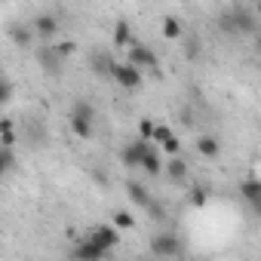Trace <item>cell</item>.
I'll use <instances>...</instances> for the list:
<instances>
[{
  "label": "cell",
  "instance_id": "obj_1",
  "mask_svg": "<svg viewBox=\"0 0 261 261\" xmlns=\"http://www.w3.org/2000/svg\"><path fill=\"white\" fill-rule=\"evenodd\" d=\"M92 120H95V111L89 101H77L71 108V129L77 139H89L92 136Z\"/></svg>",
  "mask_w": 261,
  "mask_h": 261
},
{
  "label": "cell",
  "instance_id": "obj_2",
  "mask_svg": "<svg viewBox=\"0 0 261 261\" xmlns=\"http://www.w3.org/2000/svg\"><path fill=\"white\" fill-rule=\"evenodd\" d=\"M111 77H114L123 89H129V92H136V89L142 86V68H136L133 62H117Z\"/></svg>",
  "mask_w": 261,
  "mask_h": 261
},
{
  "label": "cell",
  "instance_id": "obj_3",
  "mask_svg": "<svg viewBox=\"0 0 261 261\" xmlns=\"http://www.w3.org/2000/svg\"><path fill=\"white\" fill-rule=\"evenodd\" d=\"M148 148H151V139H142V136H139L133 145H126V148L120 151V160H123V166H129V169L142 166V160H145Z\"/></svg>",
  "mask_w": 261,
  "mask_h": 261
},
{
  "label": "cell",
  "instance_id": "obj_4",
  "mask_svg": "<svg viewBox=\"0 0 261 261\" xmlns=\"http://www.w3.org/2000/svg\"><path fill=\"white\" fill-rule=\"evenodd\" d=\"M181 240L172 237V233H157L151 240V255H160V258H172V255H181Z\"/></svg>",
  "mask_w": 261,
  "mask_h": 261
},
{
  "label": "cell",
  "instance_id": "obj_5",
  "mask_svg": "<svg viewBox=\"0 0 261 261\" xmlns=\"http://www.w3.org/2000/svg\"><path fill=\"white\" fill-rule=\"evenodd\" d=\"M126 62H133L136 68H148V71H157V65H160L157 53H154V49H148V46H142V43H133V46H129Z\"/></svg>",
  "mask_w": 261,
  "mask_h": 261
},
{
  "label": "cell",
  "instance_id": "obj_6",
  "mask_svg": "<svg viewBox=\"0 0 261 261\" xmlns=\"http://www.w3.org/2000/svg\"><path fill=\"white\" fill-rule=\"evenodd\" d=\"M126 194H129V200H133L136 206H142V209H151V215H154V218H160V215H163V212H160V206L151 200V194H148V191H145L139 181H129V185H126Z\"/></svg>",
  "mask_w": 261,
  "mask_h": 261
},
{
  "label": "cell",
  "instance_id": "obj_7",
  "mask_svg": "<svg viewBox=\"0 0 261 261\" xmlns=\"http://www.w3.org/2000/svg\"><path fill=\"white\" fill-rule=\"evenodd\" d=\"M74 258H83V261H98V258H108L111 252L105 249V246H98L95 240H89V237H83L77 246H74V252H71Z\"/></svg>",
  "mask_w": 261,
  "mask_h": 261
},
{
  "label": "cell",
  "instance_id": "obj_8",
  "mask_svg": "<svg viewBox=\"0 0 261 261\" xmlns=\"http://www.w3.org/2000/svg\"><path fill=\"white\" fill-rule=\"evenodd\" d=\"M240 197L261 215V178H243L240 181Z\"/></svg>",
  "mask_w": 261,
  "mask_h": 261
},
{
  "label": "cell",
  "instance_id": "obj_9",
  "mask_svg": "<svg viewBox=\"0 0 261 261\" xmlns=\"http://www.w3.org/2000/svg\"><path fill=\"white\" fill-rule=\"evenodd\" d=\"M89 240H95L98 246H105V249L111 252V249L120 243V227H117V224H98V227L89 233Z\"/></svg>",
  "mask_w": 261,
  "mask_h": 261
},
{
  "label": "cell",
  "instance_id": "obj_10",
  "mask_svg": "<svg viewBox=\"0 0 261 261\" xmlns=\"http://www.w3.org/2000/svg\"><path fill=\"white\" fill-rule=\"evenodd\" d=\"M166 175H169V181L172 185H181L185 178H188V163L175 154V157H169V163H166Z\"/></svg>",
  "mask_w": 261,
  "mask_h": 261
},
{
  "label": "cell",
  "instance_id": "obj_11",
  "mask_svg": "<svg viewBox=\"0 0 261 261\" xmlns=\"http://www.w3.org/2000/svg\"><path fill=\"white\" fill-rule=\"evenodd\" d=\"M136 37H133V28H129V22H117L114 25V46H133Z\"/></svg>",
  "mask_w": 261,
  "mask_h": 261
},
{
  "label": "cell",
  "instance_id": "obj_12",
  "mask_svg": "<svg viewBox=\"0 0 261 261\" xmlns=\"http://www.w3.org/2000/svg\"><path fill=\"white\" fill-rule=\"evenodd\" d=\"M197 151H200L203 157H218V154H221V142H218L215 136H200V139H197Z\"/></svg>",
  "mask_w": 261,
  "mask_h": 261
},
{
  "label": "cell",
  "instance_id": "obj_13",
  "mask_svg": "<svg viewBox=\"0 0 261 261\" xmlns=\"http://www.w3.org/2000/svg\"><path fill=\"white\" fill-rule=\"evenodd\" d=\"M34 28H37V34H40L43 40H53V34L59 31V22H56L53 16H37V22H34Z\"/></svg>",
  "mask_w": 261,
  "mask_h": 261
},
{
  "label": "cell",
  "instance_id": "obj_14",
  "mask_svg": "<svg viewBox=\"0 0 261 261\" xmlns=\"http://www.w3.org/2000/svg\"><path fill=\"white\" fill-rule=\"evenodd\" d=\"M163 37L166 40H181V22L175 16H166L163 19Z\"/></svg>",
  "mask_w": 261,
  "mask_h": 261
},
{
  "label": "cell",
  "instance_id": "obj_15",
  "mask_svg": "<svg viewBox=\"0 0 261 261\" xmlns=\"http://www.w3.org/2000/svg\"><path fill=\"white\" fill-rule=\"evenodd\" d=\"M160 166H163V163H160V154H157L154 148H148V154H145V160H142V169H145L148 175H157Z\"/></svg>",
  "mask_w": 261,
  "mask_h": 261
},
{
  "label": "cell",
  "instance_id": "obj_16",
  "mask_svg": "<svg viewBox=\"0 0 261 261\" xmlns=\"http://www.w3.org/2000/svg\"><path fill=\"white\" fill-rule=\"evenodd\" d=\"M0 142H4V148H13L16 145V133H13V120L10 117L0 120Z\"/></svg>",
  "mask_w": 261,
  "mask_h": 261
},
{
  "label": "cell",
  "instance_id": "obj_17",
  "mask_svg": "<svg viewBox=\"0 0 261 261\" xmlns=\"http://www.w3.org/2000/svg\"><path fill=\"white\" fill-rule=\"evenodd\" d=\"M59 59H62V56L56 53V46L40 53V62H43V68H46V71H59Z\"/></svg>",
  "mask_w": 261,
  "mask_h": 261
},
{
  "label": "cell",
  "instance_id": "obj_18",
  "mask_svg": "<svg viewBox=\"0 0 261 261\" xmlns=\"http://www.w3.org/2000/svg\"><path fill=\"white\" fill-rule=\"evenodd\" d=\"M114 65H117V62H111L108 56L92 59V71H95V74H114Z\"/></svg>",
  "mask_w": 261,
  "mask_h": 261
},
{
  "label": "cell",
  "instance_id": "obj_19",
  "mask_svg": "<svg viewBox=\"0 0 261 261\" xmlns=\"http://www.w3.org/2000/svg\"><path fill=\"white\" fill-rule=\"evenodd\" d=\"M114 224H117L120 230H133V227H136V218L129 215V212H114Z\"/></svg>",
  "mask_w": 261,
  "mask_h": 261
},
{
  "label": "cell",
  "instance_id": "obj_20",
  "mask_svg": "<svg viewBox=\"0 0 261 261\" xmlns=\"http://www.w3.org/2000/svg\"><path fill=\"white\" fill-rule=\"evenodd\" d=\"M0 169H4V172H13V169H16L13 148H4V151H0Z\"/></svg>",
  "mask_w": 261,
  "mask_h": 261
},
{
  "label": "cell",
  "instance_id": "obj_21",
  "mask_svg": "<svg viewBox=\"0 0 261 261\" xmlns=\"http://www.w3.org/2000/svg\"><path fill=\"white\" fill-rule=\"evenodd\" d=\"M10 34H13V40H16L19 46H28V43H31V31H28V28H22V25H16Z\"/></svg>",
  "mask_w": 261,
  "mask_h": 261
},
{
  "label": "cell",
  "instance_id": "obj_22",
  "mask_svg": "<svg viewBox=\"0 0 261 261\" xmlns=\"http://www.w3.org/2000/svg\"><path fill=\"white\" fill-rule=\"evenodd\" d=\"M154 133H157V123L145 117V120L139 123V136H142V139H154Z\"/></svg>",
  "mask_w": 261,
  "mask_h": 261
},
{
  "label": "cell",
  "instance_id": "obj_23",
  "mask_svg": "<svg viewBox=\"0 0 261 261\" xmlns=\"http://www.w3.org/2000/svg\"><path fill=\"white\" fill-rule=\"evenodd\" d=\"M56 53H59L62 59H68V56H74V53H77V43H74V40H65V43H56Z\"/></svg>",
  "mask_w": 261,
  "mask_h": 261
},
{
  "label": "cell",
  "instance_id": "obj_24",
  "mask_svg": "<svg viewBox=\"0 0 261 261\" xmlns=\"http://www.w3.org/2000/svg\"><path fill=\"white\" fill-rule=\"evenodd\" d=\"M191 206H197V209L206 206V188H194L191 191Z\"/></svg>",
  "mask_w": 261,
  "mask_h": 261
},
{
  "label": "cell",
  "instance_id": "obj_25",
  "mask_svg": "<svg viewBox=\"0 0 261 261\" xmlns=\"http://www.w3.org/2000/svg\"><path fill=\"white\" fill-rule=\"evenodd\" d=\"M163 151H166V154H169V157H175V154H178V151H181V142H178V139H175V136H172V139H169V142H163Z\"/></svg>",
  "mask_w": 261,
  "mask_h": 261
},
{
  "label": "cell",
  "instance_id": "obj_26",
  "mask_svg": "<svg viewBox=\"0 0 261 261\" xmlns=\"http://www.w3.org/2000/svg\"><path fill=\"white\" fill-rule=\"evenodd\" d=\"M169 139H172V129H169V126H157L154 142H160V145H163V142H169Z\"/></svg>",
  "mask_w": 261,
  "mask_h": 261
},
{
  "label": "cell",
  "instance_id": "obj_27",
  "mask_svg": "<svg viewBox=\"0 0 261 261\" xmlns=\"http://www.w3.org/2000/svg\"><path fill=\"white\" fill-rule=\"evenodd\" d=\"M10 98H13V83H10V80H4V92H0V101L7 105Z\"/></svg>",
  "mask_w": 261,
  "mask_h": 261
},
{
  "label": "cell",
  "instance_id": "obj_28",
  "mask_svg": "<svg viewBox=\"0 0 261 261\" xmlns=\"http://www.w3.org/2000/svg\"><path fill=\"white\" fill-rule=\"evenodd\" d=\"M200 53V43H188V56H197Z\"/></svg>",
  "mask_w": 261,
  "mask_h": 261
},
{
  "label": "cell",
  "instance_id": "obj_29",
  "mask_svg": "<svg viewBox=\"0 0 261 261\" xmlns=\"http://www.w3.org/2000/svg\"><path fill=\"white\" fill-rule=\"evenodd\" d=\"M255 13H258V19H261V0H258V7H255Z\"/></svg>",
  "mask_w": 261,
  "mask_h": 261
},
{
  "label": "cell",
  "instance_id": "obj_30",
  "mask_svg": "<svg viewBox=\"0 0 261 261\" xmlns=\"http://www.w3.org/2000/svg\"><path fill=\"white\" fill-rule=\"evenodd\" d=\"M258 53H261V34H258Z\"/></svg>",
  "mask_w": 261,
  "mask_h": 261
}]
</instances>
